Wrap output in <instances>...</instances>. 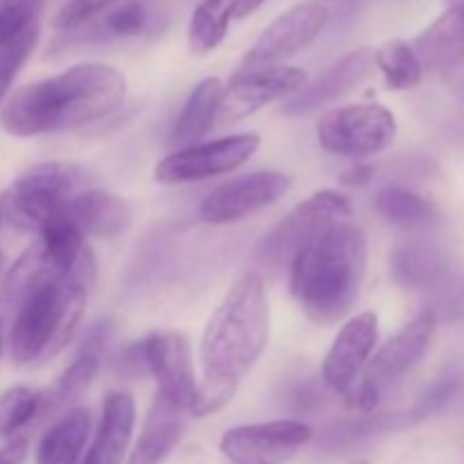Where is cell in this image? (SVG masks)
<instances>
[{"label": "cell", "mask_w": 464, "mask_h": 464, "mask_svg": "<svg viewBox=\"0 0 464 464\" xmlns=\"http://www.w3.org/2000/svg\"><path fill=\"white\" fill-rule=\"evenodd\" d=\"M127 82L121 71L98 62L71 66L9 95L0 125L12 136H39L102 121L122 107Z\"/></svg>", "instance_id": "6da1fadb"}, {"label": "cell", "mask_w": 464, "mask_h": 464, "mask_svg": "<svg viewBox=\"0 0 464 464\" xmlns=\"http://www.w3.org/2000/svg\"><path fill=\"white\" fill-rule=\"evenodd\" d=\"M367 272V236L335 222L304 245L290 263V290L308 320L331 326L356 304Z\"/></svg>", "instance_id": "7a4b0ae2"}, {"label": "cell", "mask_w": 464, "mask_h": 464, "mask_svg": "<svg viewBox=\"0 0 464 464\" xmlns=\"http://www.w3.org/2000/svg\"><path fill=\"white\" fill-rule=\"evenodd\" d=\"M270 338V306L263 276L245 272L231 284L208 317L199 343L204 379L240 383L266 352Z\"/></svg>", "instance_id": "3957f363"}, {"label": "cell", "mask_w": 464, "mask_h": 464, "mask_svg": "<svg viewBox=\"0 0 464 464\" xmlns=\"http://www.w3.org/2000/svg\"><path fill=\"white\" fill-rule=\"evenodd\" d=\"M95 281V258L89 247L68 279L41 285L14 311L12 358L18 365L44 362L62 353L75 338Z\"/></svg>", "instance_id": "277c9868"}, {"label": "cell", "mask_w": 464, "mask_h": 464, "mask_svg": "<svg viewBox=\"0 0 464 464\" xmlns=\"http://www.w3.org/2000/svg\"><path fill=\"white\" fill-rule=\"evenodd\" d=\"M84 181L72 163H39L23 172L0 198V216L14 227L39 234L45 225L66 216V207Z\"/></svg>", "instance_id": "5b68a950"}, {"label": "cell", "mask_w": 464, "mask_h": 464, "mask_svg": "<svg viewBox=\"0 0 464 464\" xmlns=\"http://www.w3.org/2000/svg\"><path fill=\"white\" fill-rule=\"evenodd\" d=\"M435 335V313L421 311L412 317L397 335L388 340L383 347L370 358L362 370L361 379L347 394L352 408L362 412H372L381 401V394L412 370L430 347Z\"/></svg>", "instance_id": "8992f818"}, {"label": "cell", "mask_w": 464, "mask_h": 464, "mask_svg": "<svg viewBox=\"0 0 464 464\" xmlns=\"http://www.w3.org/2000/svg\"><path fill=\"white\" fill-rule=\"evenodd\" d=\"M397 136V118L383 104H349L326 113L317 140L335 157L365 159L383 152Z\"/></svg>", "instance_id": "52a82bcc"}, {"label": "cell", "mask_w": 464, "mask_h": 464, "mask_svg": "<svg viewBox=\"0 0 464 464\" xmlns=\"http://www.w3.org/2000/svg\"><path fill=\"white\" fill-rule=\"evenodd\" d=\"M352 216V204L338 190H317L293 208L261 245V258L267 266L281 267L293 263L299 249L320 231Z\"/></svg>", "instance_id": "ba28073f"}, {"label": "cell", "mask_w": 464, "mask_h": 464, "mask_svg": "<svg viewBox=\"0 0 464 464\" xmlns=\"http://www.w3.org/2000/svg\"><path fill=\"white\" fill-rule=\"evenodd\" d=\"M258 145L261 136L254 131L188 145L163 157L154 168V179L161 184H190L227 175L249 161L256 154Z\"/></svg>", "instance_id": "9c48e42d"}, {"label": "cell", "mask_w": 464, "mask_h": 464, "mask_svg": "<svg viewBox=\"0 0 464 464\" xmlns=\"http://www.w3.org/2000/svg\"><path fill=\"white\" fill-rule=\"evenodd\" d=\"M304 82H306V72L297 66H285V63L245 68L236 72L222 89L216 127L234 125L276 100L290 98L302 89Z\"/></svg>", "instance_id": "30bf717a"}, {"label": "cell", "mask_w": 464, "mask_h": 464, "mask_svg": "<svg viewBox=\"0 0 464 464\" xmlns=\"http://www.w3.org/2000/svg\"><path fill=\"white\" fill-rule=\"evenodd\" d=\"M313 440V429L297 420H276L229 429L220 451L231 464H284Z\"/></svg>", "instance_id": "8fae6325"}, {"label": "cell", "mask_w": 464, "mask_h": 464, "mask_svg": "<svg viewBox=\"0 0 464 464\" xmlns=\"http://www.w3.org/2000/svg\"><path fill=\"white\" fill-rule=\"evenodd\" d=\"M326 21H329V9L320 0H306V3L295 5L263 30L256 44L245 53L243 66H276V63L295 57L320 36Z\"/></svg>", "instance_id": "7c38bea8"}, {"label": "cell", "mask_w": 464, "mask_h": 464, "mask_svg": "<svg viewBox=\"0 0 464 464\" xmlns=\"http://www.w3.org/2000/svg\"><path fill=\"white\" fill-rule=\"evenodd\" d=\"M290 186H293L290 177L275 170H256L236 177L208 193V198L199 207V218L208 225L238 222L279 202L288 193Z\"/></svg>", "instance_id": "4fadbf2b"}, {"label": "cell", "mask_w": 464, "mask_h": 464, "mask_svg": "<svg viewBox=\"0 0 464 464\" xmlns=\"http://www.w3.org/2000/svg\"><path fill=\"white\" fill-rule=\"evenodd\" d=\"M140 358L157 379V392L188 412L198 388L188 338L181 331H154L140 343Z\"/></svg>", "instance_id": "5bb4252c"}, {"label": "cell", "mask_w": 464, "mask_h": 464, "mask_svg": "<svg viewBox=\"0 0 464 464\" xmlns=\"http://www.w3.org/2000/svg\"><path fill=\"white\" fill-rule=\"evenodd\" d=\"M379 343V317L367 311L352 317L340 329L322 365V379L338 394L347 397L361 379Z\"/></svg>", "instance_id": "9a60e30c"}, {"label": "cell", "mask_w": 464, "mask_h": 464, "mask_svg": "<svg viewBox=\"0 0 464 464\" xmlns=\"http://www.w3.org/2000/svg\"><path fill=\"white\" fill-rule=\"evenodd\" d=\"M374 50L358 48L353 53L344 54L343 59L326 68L320 77L311 82L308 86L299 89L297 93L290 95L285 102V113H306L313 109L326 107L335 100L344 98L352 93L356 86H361L367 80V75L374 68Z\"/></svg>", "instance_id": "2e32d148"}, {"label": "cell", "mask_w": 464, "mask_h": 464, "mask_svg": "<svg viewBox=\"0 0 464 464\" xmlns=\"http://www.w3.org/2000/svg\"><path fill=\"white\" fill-rule=\"evenodd\" d=\"M134 421L136 408L131 394L122 390L109 392L104 397L102 417L84 464H122L134 433Z\"/></svg>", "instance_id": "e0dca14e"}, {"label": "cell", "mask_w": 464, "mask_h": 464, "mask_svg": "<svg viewBox=\"0 0 464 464\" xmlns=\"http://www.w3.org/2000/svg\"><path fill=\"white\" fill-rule=\"evenodd\" d=\"M186 411L157 392L127 464H161L175 451L186 429Z\"/></svg>", "instance_id": "ac0fdd59"}, {"label": "cell", "mask_w": 464, "mask_h": 464, "mask_svg": "<svg viewBox=\"0 0 464 464\" xmlns=\"http://www.w3.org/2000/svg\"><path fill=\"white\" fill-rule=\"evenodd\" d=\"M66 218L82 231L95 238H116L130 227V208L121 198L104 190H84L72 195Z\"/></svg>", "instance_id": "d6986e66"}, {"label": "cell", "mask_w": 464, "mask_h": 464, "mask_svg": "<svg viewBox=\"0 0 464 464\" xmlns=\"http://www.w3.org/2000/svg\"><path fill=\"white\" fill-rule=\"evenodd\" d=\"M222 89H225V84L218 77H207V80L195 86L181 113L177 116L175 125H172V143L188 148V145H195L199 139H204L216 127Z\"/></svg>", "instance_id": "ffe728a7"}, {"label": "cell", "mask_w": 464, "mask_h": 464, "mask_svg": "<svg viewBox=\"0 0 464 464\" xmlns=\"http://www.w3.org/2000/svg\"><path fill=\"white\" fill-rule=\"evenodd\" d=\"M91 433V415L84 408H72L54 421L41 438L36 464H77Z\"/></svg>", "instance_id": "44dd1931"}, {"label": "cell", "mask_w": 464, "mask_h": 464, "mask_svg": "<svg viewBox=\"0 0 464 464\" xmlns=\"http://www.w3.org/2000/svg\"><path fill=\"white\" fill-rule=\"evenodd\" d=\"M412 48L421 63L429 66L447 63L464 48V7H447L438 21L421 32Z\"/></svg>", "instance_id": "7402d4cb"}, {"label": "cell", "mask_w": 464, "mask_h": 464, "mask_svg": "<svg viewBox=\"0 0 464 464\" xmlns=\"http://www.w3.org/2000/svg\"><path fill=\"white\" fill-rule=\"evenodd\" d=\"M376 211L392 225L403 229H426L438 222L440 213L430 199L401 188V186H388L376 198Z\"/></svg>", "instance_id": "603a6c76"}, {"label": "cell", "mask_w": 464, "mask_h": 464, "mask_svg": "<svg viewBox=\"0 0 464 464\" xmlns=\"http://www.w3.org/2000/svg\"><path fill=\"white\" fill-rule=\"evenodd\" d=\"M234 18V0H202L188 23V44L193 53H211L225 41Z\"/></svg>", "instance_id": "cb8c5ba5"}, {"label": "cell", "mask_w": 464, "mask_h": 464, "mask_svg": "<svg viewBox=\"0 0 464 464\" xmlns=\"http://www.w3.org/2000/svg\"><path fill=\"white\" fill-rule=\"evenodd\" d=\"M374 63L392 91L415 89L424 77V63L417 57L415 48L403 39L385 41L374 53Z\"/></svg>", "instance_id": "d4e9b609"}, {"label": "cell", "mask_w": 464, "mask_h": 464, "mask_svg": "<svg viewBox=\"0 0 464 464\" xmlns=\"http://www.w3.org/2000/svg\"><path fill=\"white\" fill-rule=\"evenodd\" d=\"M95 374H98V356H95V353H84V356L75 358V361L63 370V374L59 376L57 383H54L48 392L41 394V412L48 415V412H57L63 411L66 406H71L72 401H77V399L89 390Z\"/></svg>", "instance_id": "484cf974"}, {"label": "cell", "mask_w": 464, "mask_h": 464, "mask_svg": "<svg viewBox=\"0 0 464 464\" xmlns=\"http://www.w3.org/2000/svg\"><path fill=\"white\" fill-rule=\"evenodd\" d=\"M41 412V394L27 385H14L0 394V438H12Z\"/></svg>", "instance_id": "4316f807"}, {"label": "cell", "mask_w": 464, "mask_h": 464, "mask_svg": "<svg viewBox=\"0 0 464 464\" xmlns=\"http://www.w3.org/2000/svg\"><path fill=\"white\" fill-rule=\"evenodd\" d=\"M39 34L41 27L39 23H34V25L23 30L18 36H14L12 41L0 45V102L7 98L14 80L18 77L21 68L25 66L30 54L34 53L36 44H39Z\"/></svg>", "instance_id": "83f0119b"}, {"label": "cell", "mask_w": 464, "mask_h": 464, "mask_svg": "<svg viewBox=\"0 0 464 464\" xmlns=\"http://www.w3.org/2000/svg\"><path fill=\"white\" fill-rule=\"evenodd\" d=\"M118 3H122V0H57V7H54L53 14V27L62 32L75 30V27L93 21L100 14L109 12Z\"/></svg>", "instance_id": "f1b7e54d"}, {"label": "cell", "mask_w": 464, "mask_h": 464, "mask_svg": "<svg viewBox=\"0 0 464 464\" xmlns=\"http://www.w3.org/2000/svg\"><path fill=\"white\" fill-rule=\"evenodd\" d=\"M44 0H0V45L39 23Z\"/></svg>", "instance_id": "f546056e"}, {"label": "cell", "mask_w": 464, "mask_h": 464, "mask_svg": "<svg viewBox=\"0 0 464 464\" xmlns=\"http://www.w3.org/2000/svg\"><path fill=\"white\" fill-rule=\"evenodd\" d=\"M236 390L238 383H229V381H213V379H202L195 388V397L188 406V415L193 417H208L213 412L222 411L227 403H231V399L236 397Z\"/></svg>", "instance_id": "4dcf8cb0"}, {"label": "cell", "mask_w": 464, "mask_h": 464, "mask_svg": "<svg viewBox=\"0 0 464 464\" xmlns=\"http://www.w3.org/2000/svg\"><path fill=\"white\" fill-rule=\"evenodd\" d=\"M148 12L139 0H122L104 12V27L113 36H136L145 27Z\"/></svg>", "instance_id": "1f68e13d"}, {"label": "cell", "mask_w": 464, "mask_h": 464, "mask_svg": "<svg viewBox=\"0 0 464 464\" xmlns=\"http://www.w3.org/2000/svg\"><path fill=\"white\" fill-rule=\"evenodd\" d=\"M460 388H462L460 376H447L444 381L435 383V388L426 394L424 401H421V406H424L426 412L440 411V408L447 406L453 397H458Z\"/></svg>", "instance_id": "d6a6232c"}, {"label": "cell", "mask_w": 464, "mask_h": 464, "mask_svg": "<svg viewBox=\"0 0 464 464\" xmlns=\"http://www.w3.org/2000/svg\"><path fill=\"white\" fill-rule=\"evenodd\" d=\"M444 80L456 93H464V48L444 63Z\"/></svg>", "instance_id": "836d02e7"}, {"label": "cell", "mask_w": 464, "mask_h": 464, "mask_svg": "<svg viewBox=\"0 0 464 464\" xmlns=\"http://www.w3.org/2000/svg\"><path fill=\"white\" fill-rule=\"evenodd\" d=\"M27 456V440L21 435H12L7 444L0 449V464H23Z\"/></svg>", "instance_id": "e575fe53"}, {"label": "cell", "mask_w": 464, "mask_h": 464, "mask_svg": "<svg viewBox=\"0 0 464 464\" xmlns=\"http://www.w3.org/2000/svg\"><path fill=\"white\" fill-rule=\"evenodd\" d=\"M372 175H374V168L365 166V163H356V166L349 168L347 172H343L340 181L347 186H362L372 179Z\"/></svg>", "instance_id": "d590c367"}, {"label": "cell", "mask_w": 464, "mask_h": 464, "mask_svg": "<svg viewBox=\"0 0 464 464\" xmlns=\"http://www.w3.org/2000/svg\"><path fill=\"white\" fill-rule=\"evenodd\" d=\"M266 0H234V18H247L256 12Z\"/></svg>", "instance_id": "8d00e7d4"}, {"label": "cell", "mask_w": 464, "mask_h": 464, "mask_svg": "<svg viewBox=\"0 0 464 464\" xmlns=\"http://www.w3.org/2000/svg\"><path fill=\"white\" fill-rule=\"evenodd\" d=\"M5 352V334H3V322H0V356Z\"/></svg>", "instance_id": "74e56055"}, {"label": "cell", "mask_w": 464, "mask_h": 464, "mask_svg": "<svg viewBox=\"0 0 464 464\" xmlns=\"http://www.w3.org/2000/svg\"><path fill=\"white\" fill-rule=\"evenodd\" d=\"M447 7H464V0H447Z\"/></svg>", "instance_id": "f35d334b"}, {"label": "cell", "mask_w": 464, "mask_h": 464, "mask_svg": "<svg viewBox=\"0 0 464 464\" xmlns=\"http://www.w3.org/2000/svg\"><path fill=\"white\" fill-rule=\"evenodd\" d=\"M352 464H370L367 460H358V462H352Z\"/></svg>", "instance_id": "ab89813d"}, {"label": "cell", "mask_w": 464, "mask_h": 464, "mask_svg": "<svg viewBox=\"0 0 464 464\" xmlns=\"http://www.w3.org/2000/svg\"><path fill=\"white\" fill-rule=\"evenodd\" d=\"M0 220H3V216H0Z\"/></svg>", "instance_id": "60d3db41"}]
</instances>
